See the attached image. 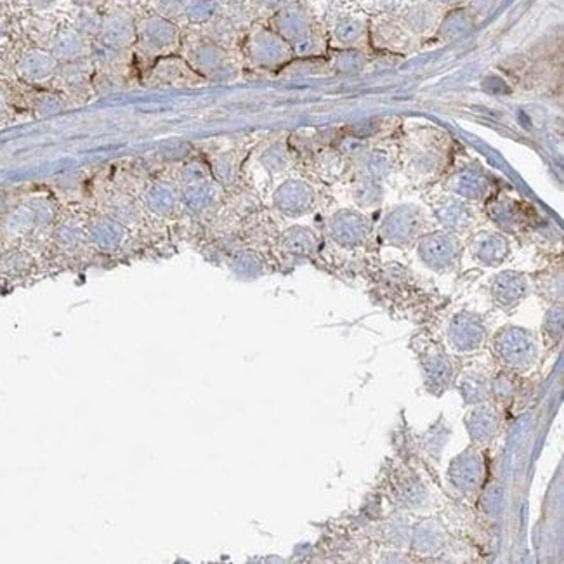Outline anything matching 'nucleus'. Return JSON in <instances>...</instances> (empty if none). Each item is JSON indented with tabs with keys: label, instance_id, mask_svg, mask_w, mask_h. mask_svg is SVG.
<instances>
[{
	"label": "nucleus",
	"instance_id": "1",
	"mask_svg": "<svg viewBox=\"0 0 564 564\" xmlns=\"http://www.w3.org/2000/svg\"><path fill=\"white\" fill-rule=\"evenodd\" d=\"M499 355L504 358L505 363L512 367H528L535 358V342L530 341L525 332L512 330L511 334L502 335V341L497 342Z\"/></svg>",
	"mask_w": 564,
	"mask_h": 564
},
{
	"label": "nucleus",
	"instance_id": "2",
	"mask_svg": "<svg viewBox=\"0 0 564 564\" xmlns=\"http://www.w3.org/2000/svg\"><path fill=\"white\" fill-rule=\"evenodd\" d=\"M18 70H20V73L27 80L39 82V80L47 79V77L54 72V60L49 56V54L40 53V51H33V53L25 54V56L21 58L20 65H18Z\"/></svg>",
	"mask_w": 564,
	"mask_h": 564
},
{
	"label": "nucleus",
	"instance_id": "3",
	"mask_svg": "<svg viewBox=\"0 0 564 564\" xmlns=\"http://www.w3.org/2000/svg\"><path fill=\"white\" fill-rule=\"evenodd\" d=\"M80 51V39L75 33H63L54 44V54L58 58L77 56Z\"/></svg>",
	"mask_w": 564,
	"mask_h": 564
},
{
	"label": "nucleus",
	"instance_id": "4",
	"mask_svg": "<svg viewBox=\"0 0 564 564\" xmlns=\"http://www.w3.org/2000/svg\"><path fill=\"white\" fill-rule=\"evenodd\" d=\"M474 426L471 427V434H473L474 438H488L490 434L495 433V419L490 412H478V414L474 415Z\"/></svg>",
	"mask_w": 564,
	"mask_h": 564
},
{
	"label": "nucleus",
	"instance_id": "5",
	"mask_svg": "<svg viewBox=\"0 0 564 564\" xmlns=\"http://www.w3.org/2000/svg\"><path fill=\"white\" fill-rule=\"evenodd\" d=\"M131 39V27L124 18H113L108 23V42L122 44Z\"/></svg>",
	"mask_w": 564,
	"mask_h": 564
}]
</instances>
